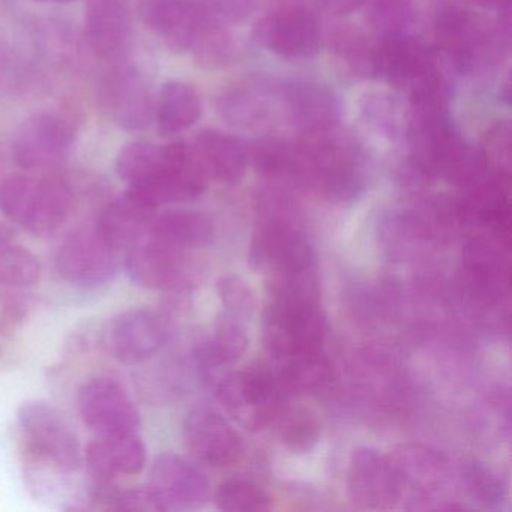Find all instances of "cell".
I'll use <instances>...</instances> for the list:
<instances>
[{"instance_id": "obj_3", "label": "cell", "mask_w": 512, "mask_h": 512, "mask_svg": "<svg viewBox=\"0 0 512 512\" xmlns=\"http://www.w3.org/2000/svg\"><path fill=\"white\" fill-rule=\"evenodd\" d=\"M203 377L226 409L251 430L265 427L280 415L281 401L287 397L272 365H253L242 371L226 368Z\"/></svg>"}, {"instance_id": "obj_26", "label": "cell", "mask_w": 512, "mask_h": 512, "mask_svg": "<svg viewBox=\"0 0 512 512\" xmlns=\"http://www.w3.org/2000/svg\"><path fill=\"white\" fill-rule=\"evenodd\" d=\"M502 251L488 239H475L463 253V284L470 296L493 304L502 295L506 283Z\"/></svg>"}, {"instance_id": "obj_40", "label": "cell", "mask_w": 512, "mask_h": 512, "mask_svg": "<svg viewBox=\"0 0 512 512\" xmlns=\"http://www.w3.org/2000/svg\"><path fill=\"white\" fill-rule=\"evenodd\" d=\"M463 478L467 490L478 502L484 503L490 508L502 503L503 496H505L502 481L484 464L476 463V461L466 464Z\"/></svg>"}, {"instance_id": "obj_12", "label": "cell", "mask_w": 512, "mask_h": 512, "mask_svg": "<svg viewBox=\"0 0 512 512\" xmlns=\"http://www.w3.org/2000/svg\"><path fill=\"white\" fill-rule=\"evenodd\" d=\"M79 410L83 422L95 433H136L140 412L130 392L110 376L86 380L79 391Z\"/></svg>"}, {"instance_id": "obj_23", "label": "cell", "mask_w": 512, "mask_h": 512, "mask_svg": "<svg viewBox=\"0 0 512 512\" xmlns=\"http://www.w3.org/2000/svg\"><path fill=\"white\" fill-rule=\"evenodd\" d=\"M155 212L157 209L127 190L104 206L94 230L113 250L128 251L148 233Z\"/></svg>"}, {"instance_id": "obj_5", "label": "cell", "mask_w": 512, "mask_h": 512, "mask_svg": "<svg viewBox=\"0 0 512 512\" xmlns=\"http://www.w3.org/2000/svg\"><path fill=\"white\" fill-rule=\"evenodd\" d=\"M328 322L320 301L271 298L263 316V340L274 359L323 350Z\"/></svg>"}, {"instance_id": "obj_6", "label": "cell", "mask_w": 512, "mask_h": 512, "mask_svg": "<svg viewBox=\"0 0 512 512\" xmlns=\"http://www.w3.org/2000/svg\"><path fill=\"white\" fill-rule=\"evenodd\" d=\"M275 116L292 130L304 134L322 133L338 127L341 104L337 94L325 83L314 80H289L272 85Z\"/></svg>"}, {"instance_id": "obj_28", "label": "cell", "mask_w": 512, "mask_h": 512, "mask_svg": "<svg viewBox=\"0 0 512 512\" xmlns=\"http://www.w3.org/2000/svg\"><path fill=\"white\" fill-rule=\"evenodd\" d=\"M146 235L179 250L205 248L214 241L212 221L205 214L190 209H172L155 217Z\"/></svg>"}, {"instance_id": "obj_22", "label": "cell", "mask_w": 512, "mask_h": 512, "mask_svg": "<svg viewBox=\"0 0 512 512\" xmlns=\"http://www.w3.org/2000/svg\"><path fill=\"white\" fill-rule=\"evenodd\" d=\"M145 443L136 433L104 434L89 443L85 463L97 484H112L119 476L137 475L146 466Z\"/></svg>"}, {"instance_id": "obj_21", "label": "cell", "mask_w": 512, "mask_h": 512, "mask_svg": "<svg viewBox=\"0 0 512 512\" xmlns=\"http://www.w3.org/2000/svg\"><path fill=\"white\" fill-rule=\"evenodd\" d=\"M436 31L440 43L460 70L472 71L488 62L493 50L490 32L467 11L446 8L439 14Z\"/></svg>"}, {"instance_id": "obj_13", "label": "cell", "mask_w": 512, "mask_h": 512, "mask_svg": "<svg viewBox=\"0 0 512 512\" xmlns=\"http://www.w3.org/2000/svg\"><path fill=\"white\" fill-rule=\"evenodd\" d=\"M137 14L145 28L175 52L191 50L215 17L202 0H140Z\"/></svg>"}, {"instance_id": "obj_14", "label": "cell", "mask_w": 512, "mask_h": 512, "mask_svg": "<svg viewBox=\"0 0 512 512\" xmlns=\"http://www.w3.org/2000/svg\"><path fill=\"white\" fill-rule=\"evenodd\" d=\"M208 178L194 157L193 149L185 142L166 145V161L160 176L142 188H128L158 209L170 203L193 202L205 193Z\"/></svg>"}, {"instance_id": "obj_27", "label": "cell", "mask_w": 512, "mask_h": 512, "mask_svg": "<svg viewBox=\"0 0 512 512\" xmlns=\"http://www.w3.org/2000/svg\"><path fill=\"white\" fill-rule=\"evenodd\" d=\"M86 34L101 58L119 55L130 40L131 16L125 0H88Z\"/></svg>"}, {"instance_id": "obj_48", "label": "cell", "mask_w": 512, "mask_h": 512, "mask_svg": "<svg viewBox=\"0 0 512 512\" xmlns=\"http://www.w3.org/2000/svg\"><path fill=\"white\" fill-rule=\"evenodd\" d=\"M479 2H482V4L485 5L499 4V0H479Z\"/></svg>"}, {"instance_id": "obj_41", "label": "cell", "mask_w": 512, "mask_h": 512, "mask_svg": "<svg viewBox=\"0 0 512 512\" xmlns=\"http://www.w3.org/2000/svg\"><path fill=\"white\" fill-rule=\"evenodd\" d=\"M218 295L230 316L250 317L256 311L257 301L253 289L238 275H224L218 280Z\"/></svg>"}, {"instance_id": "obj_9", "label": "cell", "mask_w": 512, "mask_h": 512, "mask_svg": "<svg viewBox=\"0 0 512 512\" xmlns=\"http://www.w3.org/2000/svg\"><path fill=\"white\" fill-rule=\"evenodd\" d=\"M250 263L274 275L301 274L316 269V256L307 236L283 218H274L254 233Z\"/></svg>"}, {"instance_id": "obj_11", "label": "cell", "mask_w": 512, "mask_h": 512, "mask_svg": "<svg viewBox=\"0 0 512 512\" xmlns=\"http://www.w3.org/2000/svg\"><path fill=\"white\" fill-rule=\"evenodd\" d=\"M167 338L169 325L163 314L148 308H133L110 320L103 343L116 361L137 365L158 353Z\"/></svg>"}, {"instance_id": "obj_47", "label": "cell", "mask_w": 512, "mask_h": 512, "mask_svg": "<svg viewBox=\"0 0 512 512\" xmlns=\"http://www.w3.org/2000/svg\"><path fill=\"white\" fill-rule=\"evenodd\" d=\"M40 2H49V4H70L74 0H40Z\"/></svg>"}, {"instance_id": "obj_36", "label": "cell", "mask_w": 512, "mask_h": 512, "mask_svg": "<svg viewBox=\"0 0 512 512\" xmlns=\"http://www.w3.org/2000/svg\"><path fill=\"white\" fill-rule=\"evenodd\" d=\"M215 505L227 512H260L271 508L266 491L251 479L235 476L218 485Z\"/></svg>"}, {"instance_id": "obj_1", "label": "cell", "mask_w": 512, "mask_h": 512, "mask_svg": "<svg viewBox=\"0 0 512 512\" xmlns=\"http://www.w3.org/2000/svg\"><path fill=\"white\" fill-rule=\"evenodd\" d=\"M295 146L293 181L331 200H350L364 187L361 146L337 127L304 134Z\"/></svg>"}, {"instance_id": "obj_31", "label": "cell", "mask_w": 512, "mask_h": 512, "mask_svg": "<svg viewBox=\"0 0 512 512\" xmlns=\"http://www.w3.org/2000/svg\"><path fill=\"white\" fill-rule=\"evenodd\" d=\"M248 346V337L236 317L226 314L215 322L212 334L196 349L202 374L226 370L238 362Z\"/></svg>"}, {"instance_id": "obj_32", "label": "cell", "mask_w": 512, "mask_h": 512, "mask_svg": "<svg viewBox=\"0 0 512 512\" xmlns=\"http://www.w3.org/2000/svg\"><path fill=\"white\" fill-rule=\"evenodd\" d=\"M391 463L397 470L401 488H413L430 493L442 484L446 475V463L442 455L422 445H404L395 452Z\"/></svg>"}, {"instance_id": "obj_7", "label": "cell", "mask_w": 512, "mask_h": 512, "mask_svg": "<svg viewBox=\"0 0 512 512\" xmlns=\"http://www.w3.org/2000/svg\"><path fill=\"white\" fill-rule=\"evenodd\" d=\"M76 128L67 116L38 112L29 116L14 136L13 155L26 170H52L67 160Z\"/></svg>"}, {"instance_id": "obj_19", "label": "cell", "mask_w": 512, "mask_h": 512, "mask_svg": "<svg viewBox=\"0 0 512 512\" xmlns=\"http://www.w3.org/2000/svg\"><path fill=\"white\" fill-rule=\"evenodd\" d=\"M436 70L425 47L404 32L376 41V77L392 89L407 92Z\"/></svg>"}, {"instance_id": "obj_30", "label": "cell", "mask_w": 512, "mask_h": 512, "mask_svg": "<svg viewBox=\"0 0 512 512\" xmlns=\"http://www.w3.org/2000/svg\"><path fill=\"white\" fill-rule=\"evenodd\" d=\"M202 116V100L199 92L185 82L164 83L158 94L157 128L161 136L170 137L184 133Z\"/></svg>"}, {"instance_id": "obj_37", "label": "cell", "mask_w": 512, "mask_h": 512, "mask_svg": "<svg viewBox=\"0 0 512 512\" xmlns=\"http://www.w3.org/2000/svg\"><path fill=\"white\" fill-rule=\"evenodd\" d=\"M41 263L34 253L19 245H0V284L28 287L40 280Z\"/></svg>"}, {"instance_id": "obj_35", "label": "cell", "mask_w": 512, "mask_h": 512, "mask_svg": "<svg viewBox=\"0 0 512 512\" xmlns=\"http://www.w3.org/2000/svg\"><path fill=\"white\" fill-rule=\"evenodd\" d=\"M190 52L200 68L218 71L230 67L238 58V44L232 32L214 17L200 32Z\"/></svg>"}, {"instance_id": "obj_42", "label": "cell", "mask_w": 512, "mask_h": 512, "mask_svg": "<svg viewBox=\"0 0 512 512\" xmlns=\"http://www.w3.org/2000/svg\"><path fill=\"white\" fill-rule=\"evenodd\" d=\"M31 308V299L19 293L0 295V334H10L22 326Z\"/></svg>"}, {"instance_id": "obj_10", "label": "cell", "mask_w": 512, "mask_h": 512, "mask_svg": "<svg viewBox=\"0 0 512 512\" xmlns=\"http://www.w3.org/2000/svg\"><path fill=\"white\" fill-rule=\"evenodd\" d=\"M56 271L71 286L97 289L115 278L118 251L109 247L94 229L74 230L59 247Z\"/></svg>"}, {"instance_id": "obj_25", "label": "cell", "mask_w": 512, "mask_h": 512, "mask_svg": "<svg viewBox=\"0 0 512 512\" xmlns=\"http://www.w3.org/2000/svg\"><path fill=\"white\" fill-rule=\"evenodd\" d=\"M358 116L370 133L386 142L406 139L410 125V106L397 89H365L358 97Z\"/></svg>"}, {"instance_id": "obj_17", "label": "cell", "mask_w": 512, "mask_h": 512, "mask_svg": "<svg viewBox=\"0 0 512 512\" xmlns=\"http://www.w3.org/2000/svg\"><path fill=\"white\" fill-rule=\"evenodd\" d=\"M187 251L145 235L127 251L125 271L133 283L151 290H179L188 277Z\"/></svg>"}, {"instance_id": "obj_34", "label": "cell", "mask_w": 512, "mask_h": 512, "mask_svg": "<svg viewBox=\"0 0 512 512\" xmlns=\"http://www.w3.org/2000/svg\"><path fill=\"white\" fill-rule=\"evenodd\" d=\"M166 161V145L133 140L119 151L116 173L131 188L146 187L160 176Z\"/></svg>"}, {"instance_id": "obj_33", "label": "cell", "mask_w": 512, "mask_h": 512, "mask_svg": "<svg viewBox=\"0 0 512 512\" xmlns=\"http://www.w3.org/2000/svg\"><path fill=\"white\" fill-rule=\"evenodd\" d=\"M284 394L320 391L331 382V364L323 350L275 359L272 365Z\"/></svg>"}, {"instance_id": "obj_16", "label": "cell", "mask_w": 512, "mask_h": 512, "mask_svg": "<svg viewBox=\"0 0 512 512\" xmlns=\"http://www.w3.org/2000/svg\"><path fill=\"white\" fill-rule=\"evenodd\" d=\"M182 436L191 457L215 469L236 463L244 452L241 437L232 425L208 407H196L188 413Z\"/></svg>"}, {"instance_id": "obj_38", "label": "cell", "mask_w": 512, "mask_h": 512, "mask_svg": "<svg viewBox=\"0 0 512 512\" xmlns=\"http://www.w3.org/2000/svg\"><path fill=\"white\" fill-rule=\"evenodd\" d=\"M320 433V422L308 410L292 409L281 415V442L293 454L310 452L319 442Z\"/></svg>"}, {"instance_id": "obj_24", "label": "cell", "mask_w": 512, "mask_h": 512, "mask_svg": "<svg viewBox=\"0 0 512 512\" xmlns=\"http://www.w3.org/2000/svg\"><path fill=\"white\" fill-rule=\"evenodd\" d=\"M190 146L206 178L220 184H239L250 166L245 143L224 131L214 128L199 131Z\"/></svg>"}, {"instance_id": "obj_18", "label": "cell", "mask_w": 512, "mask_h": 512, "mask_svg": "<svg viewBox=\"0 0 512 512\" xmlns=\"http://www.w3.org/2000/svg\"><path fill=\"white\" fill-rule=\"evenodd\" d=\"M151 487L166 503L167 511L197 508L211 499L208 478L187 458L173 452L155 458Z\"/></svg>"}, {"instance_id": "obj_8", "label": "cell", "mask_w": 512, "mask_h": 512, "mask_svg": "<svg viewBox=\"0 0 512 512\" xmlns=\"http://www.w3.org/2000/svg\"><path fill=\"white\" fill-rule=\"evenodd\" d=\"M257 44L286 61H310L323 47L319 20L302 7H283L263 17L256 28Z\"/></svg>"}, {"instance_id": "obj_15", "label": "cell", "mask_w": 512, "mask_h": 512, "mask_svg": "<svg viewBox=\"0 0 512 512\" xmlns=\"http://www.w3.org/2000/svg\"><path fill=\"white\" fill-rule=\"evenodd\" d=\"M347 491L350 500L364 509H389L403 496L391 458L365 446L356 448L350 457Z\"/></svg>"}, {"instance_id": "obj_2", "label": "cell", "mask_w": 512, "mask_h": 512, "mask_svg": "<svg viewBox=\"0 0 512 512\" xmlns=\"http://www.w3.org/2000/svg\"><path fill=\"white\" fill-rule=\"evenodd\" d=\"M73 190L56 175H10L0 181V212L32 235L55 233L68 220Z\"/></svg>"}, {"instance_id": "obj_44", "label": "cell", "mask_w": 512, "mask_h": 512, "mask_svg": "<svg viewBox=\"0 0 512 512\" xmlns=\"http://www.w3.org/2000/svg\"><path fill=\"white\" fill-rule=\"evenodd\" d=\"M488 151L484 152L487 157L488 163L490 160H499L500 157H506L508 160L509 149H511V130L508 124H499L491 128L490 133L487 134Z\"/></svg>"}, {"instance_id": "obj_4", "label": "cell", "mask_w": 512, "mask_h": 512, "mask_svg": "<svg viewBox=\"0 0 512 512\" xmlns=\"http://www.w3.org/2000/svg\"><path fill=\"white\" fill-rule=\"evenodd\" d=\"M19 427L26 451L34 460L62 473L77 472L85 463V451L67 416L47 401H26L20 406Z\"/></svg>"}, {"instance_id": "obj_39", "label": "cell", "mask_w": 512, "mask_h": 512, "mask_svg": "<svg viewBox=\"0 0 512 512\" xmlns=\"http://www.w3.org/2000/svg\"><path fill=\"white\" fill-rule=\"evenodd\" d=\"M361 7L370 28L380 35L404 32L412 22V0H362Z\"/></svg>"}, {"instance_id": "obj_20", "label": "cell", "mask_w": 512, "mask_h": 512, "mask_svg": "<svg viewBox=\"0 0 512 512\" xmlns=\"http://www.w3.org/2000/svg\"><path fill=\"white\" fill-rule=\"evenodd\" d=\"M218 118L238 131H266L275 116L272 85L265 83H233L215 100Z\"/></svg>"}, {"instance_id": "obj_43", "label": "cell", "mask_w": 512, "mask_h": 512, "mask_svg": "<svg viewBox=\"0 0 512 512\" xmlns=\"http://www.w3.org/2000/svg\"><path fill=\"white\" fill-rule=\"evenodd\" d=\"M206 5L218 20L229 25H244L257 11V0H206Z\"/></svg>"}, {"instance_id": "obj_45", "label": "cell", "mask_w": 512, "mask_h": 512, "mask_svg": "<svg viewBox=\"0 0 512 512\" xmlns=\"http://www.w3.org/2000/svg\"><path fill=\"white\" fill-rule=\"evenodd\" d=\"M320 4H322L329 13L347 14L361 7L362 0H320Z\"/></svg>"}, {"instance_id": "obj_46", "label": "cell", "mask_w": 512, "mask_h": 512, "mask_svg": "<svg viewBox=\"0 0 512 512\" xmlns=\"http://www.w3.org/2000/svg\"><path fill=\"white\" fill-rule=\"evenodd\" d=\"M13 239V229L0 221V245L10 244Z\"/></svg>"}, {"instance_id": "obj_29", "label": "cell", "mask_w": 512, "mask_h": 512, "mask_svg": "<svg viewBox=\"0 0 512 512\" xmlns=\"http://www.w3.org/2000/svg\"><path fill=\"white\" fill-rule=\"evenodd\" d=\"M332 61L347 76L355 79L376 77V41L358 26L338 25L329 34Z\"/></svg>"}]
</instances>
